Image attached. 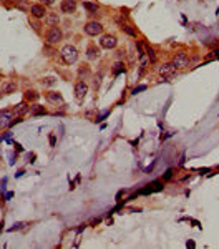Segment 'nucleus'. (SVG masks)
Wrapping results in <instances>:
<instances>
[{
    "mask_svg": "<svg viewBox=\"0 0 219 249\" xmlns=\"http://www.w3.org/2000/svg\"><path fill=\"white\" fill-rule=\"evenodd\" d=\"M61 58L66 65H71L78 60V50L73 45H65L61 48Z\"/></svg>",
    "mask_w": 219,
    "mask_h": 249,
    "instance_id": "f257e3e1",
    "label": "nucleus"
},
{
    "mask_svg": "<svg viewBox=\"0 0 219 249\" xmlns=\"http://www.w3.org/2000/svg\"><path fill=\"white\" fill-rule=\"evenodd\" d=\"M189 63V56L184 53V51H179L176 55L173 56V61H171V65L174 66V70L176 68H186Z\"/></svg>",
    "mask_w": 219,
    "mask_h": 249,
    "instance_id": "f03ea898",
    "label": "nucleus"
},
{
    "mask_svg": "<svg viewBox=\"0 0 219 249\" xmlns=\"http://www.w3.org/2000/svg\"><path fill=\"white\" fill-rule=\"evenodd\" d=\"M101 32H103V25L96 20L88 22L87 25H85V33L90 35V37H96V35H100Z\"/></svg>",
    "mask_w": 219,
    "mask_h": 249,
    "instance_id": "7ed1b4c3",
    "label": "nucleus"
},
{
    "mask_svg": "<svg viewBox=\"0 0 219 249\" xmlns=\"http://www.w3.org/2000/svg\"><path fill=\"white\" fill-rule=\"evenodd\" d=\"M118 43L116 37L115 35H103L101 40H100V47L101 48H106V50H111V48H115Z\"/></svg>",
    "mask_w": 219,
    "mask_h": 249,
    "instance_id": "20e7f679",
    "label": "nucleus"
},
{
    "mask_svg": "<svg viewBox=\"0 0 219 249\" xmlns=\"http://www.w3.org/2000/svg\"><path fill=\"white\" fill-rule=\"evenodd\" d=\"M61 37H63V33H61L60 28L58 27H51L48 30V33H46V40H48V43H58L61 40Z\"/></svg>",
    "mask_w": 219,
    "mask_h": 249,
    "instance_id": "39448f33",
    "label": "nucleus"
},
{
    "mask_svg": "<svg viewBox=\"0 0 219 249\" xmlns=\"http://www.w3.org/2000/svg\"><path fill=\"white\" fill-rule=\"evenodd\" d=\"M12 120H13V113H12L10 110H2V111H0V130L10 126Z\"/></svg>",
    "mask_w": 219,
    "mask_h": 249,
    "instance_id": "423d86ee",
    "label": "nucleus"
},
{
    "mask_svg": "<svg viewBox=\"0 0 219 249\" xmlns=\"http://www.w3.org/2000/svg\"><path fill=\"white\" fill-rule=\"evenodd\" d=\"M87 93H88V85L85 81H78L75 85V97H77V100L82 102L83 98L87 97Z\"/></svg>",
    "mask_w": 219,
    "mask_h": 249,
    "instance_id": "0eeeda50",
    "label": "nucleus"
},
{
    "mask_svg": "<svg viewBox=\"0 0 219 249\" xmlns=\"http://www.w3.org/2000/svg\"><path fill=\"white\" fill-rule=\"evenodd\" d=\"M60 10L63 13H73V12L77 10V2L75 0H61Z\"/></svg>",
    "mask_w": 219,
    "mask_h": 249,
    "instance_id": "6e6552de",
    "label": "nucleus"
},
{
    "mask_svg": "<svg viewBox=\"0 0 219 249\" xmlns=\"http://www.w3.org/2000/svg\"><path fill=\"white\" fill-rule=\"evenodd\" d=\"M158 71H159V75L161 76H166V78H174V66L171 65V63H163V65L158 68Z\"/></svg>",
    "mask_w": 219,
    "mask_h": 249,
    "instance_id": "1a4fd4ad",
    "label": "nucleus"
},
{
    "mask_svg": "<svg viewBox=\"0 0 219 249\" xmlns=\"http://www.w3.org/2000/svg\"><path fill=\"white\" fill-rule=\"evenodd\" d=\"M30 12H32V15L35 17V18H43V17H46V8L45 5H42V4H35V5H32L30 7Z\"/></svg>",
    "mask_w": 219,
    "mask_h": 249,
    "instance_id": "9d476101",
    "label": "nucleus"
},
{
    "mask_svg": "<svg viewBox=\"0 0 219 249\" xmlns=\"http://www.w3.org/2000/svg\"><path fill=\"white\" fill-rule=\"evenodd\" d=\"M28 111H30V107H28L27 102L18 103V105H15V108H13V113L18 115V116H22V115H25V113H28Z\"/></svg>",
    "mask_w": 219,
    "mask_h": 249,
    "instance_id": "9b49d317",
    "label": "nucleus"
},
{
    "mask_svg": "<svg viewBox=\"0 0 219 249\" xmlns=\"http://www.w3.org/2000/svg\"><path fill=\"white\" fill-rule=\"evenodd\" d=\"M45 98L50 103H63V97H61V93H58V92H48L45 95Z\"/></svg>",
    "mask_w": 219,
    "mask_h": 249,
    "instance_id": "f8f14e48",
    "label": "nucleus"
},
{
    "mask_svg": "<svg viewBox=\"0 0 219 249\" xmlns=\"http://www.w3.org/2000/svg\"><path fill=\"white\" fill-rule=\"evenodd\" d=\"M15 90H17V85L13 81H5V83L2 85V93H4V95H12Z\"/></svg>",
    "mask_w": 219,
    "mask_h": 249,
    "instance_id": "ddd939ff",
    "label": "nucleus"
},
{
    "mask_svg": "<svg viewBox=\"0 0 219 249\" xmlns=\"http://www.w3.org/2000/svg\"><path fill=\"white\" fill-rule=\"evenodd\" d=\"M58 22H60L58 13H46V25L48 27H56Z\"/></svg>",
    "mask_w": 219,
    "mask_h": 249,
    "instance_id": "4468645a",
    "label": "nucleus"
},
{
    "mask_svg": "<svg viewBox=\"0 0 219 249\" xmlns=\"http://www.w3.org/2000/svg\"><path fill=\"white\" fill-rule=\"evenodd\" d=\"M87 56L90 58V60H95V58H98V56H100V48H96L95 45L88 47V50H87Z\"/></svg>",
    "mask_w": 219,
    "mask_h": 249,
    "instance_id": "2eb2a0df",
    "label": "nucleus"
},
{
    "mask_svg": "<svg viewBox=\"0 0 219 249\" xmlns=\"http://www.w3.org/2000/svg\"><path fill=\"white\" fill-rule=\"evenodd\" d=\"M46 110L43 107H40V105H33V107H30V115L32 116H40V115H45Z\"/></svg>",
    "mask_w": 219,
    "mask_h": 249,
    "instance_id": "dca6fc26",
    "label": "nucleus"
},
{
    "mask_svg": "<svg viewBox=\"0 0 219 249\" xmlns=\"http://www.w3.org/2000/svg\"><path fill=\"white\" fill-rule=\"evenodd\" d=\"M121 30L125 32V33H128L130 37H134V38H136V30H134V28H133L131 25L125 23V25H121Z\"/></svg>",
    "mask_w": 219,
    "mask_h": 249,
    "instance_id": "f3484780",
    "label": "nucleus"
},
{
    "mask_svg": "<svg viewBox=\"0 0 219 249\" xmlns=\"http://www.w3.org/2000/svg\"><path fill=\"white\" fill-rule=\"evenodd\" d=\"M25 98H27V100H30V102H35V100L40 98V95H38L37 92H33V90H27V92H25Z\"/></svg>",
    "mask_w": 219,
    "mask_h": 249,
    "instance_id": "a211bd4d",
    "label": "nucleus"
},
{
    "mask_svg": "<svg viewBox=\"0 0 219 249\" xmlns=\"http://www.w3.org/2000/svg\"><path fill=\"white\" fill-rule=\"evenodd\" d=\"M83 7H85L88 12H92V13L98 12V5L96 4H92V2H83Z\"/></svg>",
    "mask_w": 219,
    "mask_h": 249,
    "instance_id": "6ab92c4d",
    "label": "nucleus"
},
{
    "mask_svg": "<svg viewBox=\"0 0 219 249\" xmlns=\"http://www.w3.org/2000/svg\"><path fill=\"white\" fill-rule=\"evenodd\" d=\"M146 55H148V58H149V61L151 63H154L156 61V56H154V50L151 48L149 45H146Z\"/></svg>",
    "mask_w": 219,
    "mask_h": 249,
    "instance_id": "aec40b11",
    "label": "nucleus"
},
{
    "mask_svg": "<svg viewBox=\"0 0 219 249\" xmlns=\"http://www.w3.org/2000/svg\"><path fill=\"white\" fill-rule=\"evenodd\" d=\"M55 78L53 76H46V78H43L42 80V85H45V87H51V85H55Z\"/></svg>",
    "mask_w": 219,
    "mask_h": 249,
    "instance_id": "412c9836",
    "label": "nucleus"
},
{
    "mask_svg": "<svg viewBox=\"0 0 219 249\" xmlns=\"http://www.w3.org/2000/svg\"><path fill=\"white\" fill-rule=\"evenodd\" d=\"M25 226H28V223H25V221H22V223H15L10 229H8V231L12 233V231H17V229H23Z\"/></svg>",
    "mask_w": 219,
    "mask_h": 249,
    "instance_id": "4be33fe9",
    "label": "nucleus"
},
{
    "mask_svg": "<svg viewBox=\"0 0 219 249\" xmlns=\"http://www.w3.org/2000/svg\"><path fill=\"white\" fill-rule=\"evenodd\" d=\"M121 71H125V65H123V63H120V61H118L116 65H115V68H113V73H115V75H120Z\"/></svg>",
    "mask_w": 219,
    "mask_h": 249,
    "instance_id": "5701e85b",
    "label": "nucleus"
},
{
    "mask_svg": "<svg viewBox=\"0 0 219 249\" xmlns=\"http://www.w3.org/2000/svg\"><path fill=\"white\" fill-rule=\"evenodd\" d=\"M78 75H80V76H88V75H90V68H88L87 65H83L82 68L78 70Z\"/></svg>",
    "mask_w": 219,
    "mask_h": 249,
    "instance_id": "b1692460",
    "label": "nucleus"
},
{
    "mask_svg": "<svg viewBox=\"0 0 219 249\" xmlns=\"http://www.w3.org/2000/svg\"><path fill=\"white\" fill-rule=\"evenodd\" d=\"M143 90H146V87H144V85H141V87H138V88H134V90H133V95H136L138 92H143Z\"/></svg>",
    "mask_w": 219,
    "mask_h": 249,
    "instance_id": "393cba45",
    "label": "nucleus"
},
{
    "mask_svg": "<svg viewBox=\"0 0 219 249\" xmlns=\"http://www.w3.org/2000/svg\"><path fill=\"white\" fill-rule=\"evenodd\" d=\"M10 136H12V133H5V135L0 138V140H2V141H8V140H10Z\"/></svg>",
    "mask_w": 219,
    "mask_h": 249,
    "instance_id": "a878e982",
    "label": "nucleus"
},
{
    "mask_svg": "<svg viewBox=\"0 0 219 249\" xmlns=\"http://www.w3.org/2000/svg\"><path fill=\"white\" fill-rule=\"evenodd\" d=\"M53 2H55V0H40V4H42V5H51Z\"/></svg>",
    "mask_w": 219,
    "mask_h": 249,
    "instance_id": "bb28decb",
    "label": "nucleus"
},
{
    "mask_svg": "<svg viewBox=\"0 0 219 249\" xmlns=\"http://www.w3.org/2000/svg\"><path fill=\"white\" fill-rule=\"evenodd\" d=\"M171 176H173V169H168V171H166V174H164V179H169Z\"/></svg>",
    "mask_w": 219,
    "mask_h": 249,
    "instance_id": "cd10ccee",
    "label": "nucleus"
},
{
    "mask_svg": "<svg viewBox=\"0 0 219 249\" xmlns=\"http://www.w3.org/2000/svg\"><path fill=\"white\" fill-rule=\"evenodd\" d=\"M13 146H15V150H17L18 153H20V151H23V148H22V145H18V143H13Z\"/></svg>",
    "mask_w": 219,
    "mask_h": 249,
    "instance_id": "c85d7f7f",
    "label": "nucleus"
},
{
    "mask_svg": "<svg viewBox=\"0 0 219 249\" xmlns=\"http://www.w3.org/2000/svg\"><path fill=\"white\" fill-rule=\"evenodd\" d=\"M55 135H50V146H55Z\"/></svg>",
    "mask_w": 219,
    "mask_h": 249,
    "instance_id": "c756f323",
    "label": "nucleus"
},
{
    "mask_svg": "<svg viewBox=\"0 0 219 249\" xmlns=\"http://www.w3.org/2000/svg\"><path fill=\"white\" fill-rule=\"evenodd\" d=\"M25 173V171H23V169H20V171H18V173H15V178H20L22 174Z\"/></svg>",
    "mask_w": 219,
    "mask_h": 249,
    "instance_id": "7c9ffc66",
    "label": "nucleus"
},
{
    "mask_svg": "<svg viewBox=\"0 0 219 249\" xmlns=\"http://www.w3.org/2000/svg\"><path fill=\"white\" fill-rule=\"evenodd\" d=\"M186 246H188V248H194V243H193V241H188V244H186Z\"/></svg>",
    "mask_w": 219,
    "mask_h": 249,
    "instance_id": "2f4dec72",
    "label": "nucleus"
},
{
    "mask_svg": "<svg viewBox=\"0 0 219 249\" xmlns=\"http://www.w3.org/2000/svg\"><path fill=\"white\" fill-rule=\"evenodd\" d=\"M7 2H18V0H7Z\"/></svg>",
    "mask_w": 219,
    "mask_h": 249,
    "instance_id": "473e14b6",
    "label": "nucleus"
},
{
    "mask_svg": "<svg viewBox=\"0 0 219 249\" xmlns=\"http://www.w3.org/2000/svg\"><path fill=\"white\" fill-rule=\"evenodd\" d=\"M2 228H4V223H0V229H2Z\"/></svg>",
    "mask_w": 219,
    "mask_h": 249,
    "instance_id": "72a5a7b5",
    "label": "nucleus"
}]
</instances>
